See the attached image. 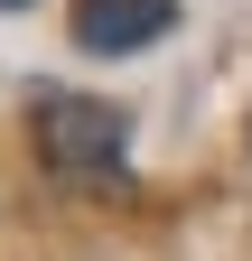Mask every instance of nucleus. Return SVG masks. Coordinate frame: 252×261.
I'll list each match as a JSON object with an SVG mask.
<instances>
[{"instance_id": "f257e3e1", "label": "nucleus", "mask_w": 252, "mask_h": 261, "mask_svg": "<svg viewBox=\"0 0 252 261\" xmlns=\"http://www.w3.org/2000/svg\"><path fill=\"white\" fill-rule=\"evenodd\" d=\"M28 130H38V159L56 177H112L121 149H131V112L93 103V93H66V84H47L28 103Z\"/></svg>"}, {"instance_id": "f03ea898", "label": "nucleus", "mask_w": 252, "mask_h": 261, "mask_svg": "<svg viewBox=\"0 0 252 261\" xmlns=\"http://www.w3.org/2000/svg\"><path fill=\"white\" fill-rule=\"evenodd\" d=\"M75 47L84 56H140L178 28V0H75Z\"/></svg>"}, {"instance_id": "7ed1b4c3", "label": "nucleus", "mask_w": 252, "mask_h": 261, "mask_svg": "<svg viewBox=\"0 0 252 261\" xmlns=\"http://www.w3.org/2000/svg\"><path fill=\"white\" fill-rule=\"evenodd\" d=\"M0 10H28V0H0Z\"/></svg>"}]
</instances>
